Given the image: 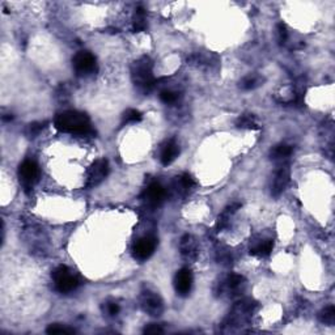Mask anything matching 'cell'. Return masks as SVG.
Wrapping results in <instances>:
<instances>
[{"label":"cell","instance_id":"obj_1","mask_svg":"<svg viewBox=\"0 0 335 335\" xmlns=\"http://www.w3.org/2000/svg\"><path fill=\"white\" fill-rule=\"evenodd\" d=\"M54 126L61 133L75 134V135H88L93 133L91 119L85 113L76 110H67L55 117Z\"/></svg>","mask_w":335,"mask_h":335},{"label":"cell","instance_id":"obj_2","mask_svg":"<svg viewBox=\"0 0 335 335\" xmlns=\"http://www.w3.org/2000/svg\"><path fill=\"white\" fill-rule=\"evenodd\" d=\"M131 79L134 85L143 93H148L155 88L156 80L153 77L152 62L148 57H141L133 63Z\"/></svg>","mask_w":335,"mask_h":335},{"label":"cell","instance_id":"obj_3","mask_svg":"<svg viewBox=\"0 0 335 335\" xmlns=\"http://www.w3.org/2000/svg\"><path fill=\"white\" fill-rule=\"evenodd\" d=\"M55 290L61 293H69L79 287V279L67 266H58L51 274Z\"/></svg>","mask_w":335,"mask_h":335},{"label":"cell","instance_id":"obj_4","mask_svg":"<svg viewBox=\"0 0 335 335\" xmlns=\"http://www.w3.org/2000/svg\"><path fill=\"white\" fill-rule=\"evenodd\" d=\"M140 308L143 309V312L152 317L161 316V313L164 312V301L160 297V295L153 291L145 290L141 292L140 299Z\"/></svg>","mask_w":335,"mask_h":335},{"label":"cell","instance_id":"obj_5","mask_svg":"<svg viewBox=\"0 0 335 335\" xmlns=\"http://www.w3.org/2000/svg\"><path fill=\"white\" fill-rule=\"evenodd\" d=\"M72 67L79 76L91 75V73L95 72L96 67H97L95 55L87 50H81V51L75 54V57L72 58Z\"/></svg>","mask_w":335,"mask_h":335},{"label":"cell","instance_id":"obj_6","mask_svg":"<svg viewBox=\"0 0 335 335\" xmlns=\"http://www.w3.org/2000/svg\"><path fill=\"white\" fill-rule=\"evenodd\" d=\"M109 174V161L106 159H99L96 160L92 167L89 168L87 175V187H96L99 186L100 183L102 182L103 179L106 178Z\"/></svg>","mask_w":335,"mask_h":335},{"label":"cell","instance_id":"obj_7","mask_svg":"<svg viewBox=\"0 0 335 335\" xmlns=\"http://www.w3.org/2000/svg\"><path fill=\"white\" fill-rule=\"evenodd\" d=\"M157 246V238L155 236H144L134 244L133 255L137 261H147L155 253Z\"/></svg>","mask_w":335,"mask_h":335},{"label":"cell","instance_id":"obj_8","mask_svg":"<svg viewBox=\"0 0 335 335\" xmlns=\"http://www.w3.org/2000/svg\"><path fill=\"white\" fill-rule=\"evenodd\" d=\"M19 178L25 187H32L38 182L39 167L37 163L33 160L23 161L19 167Z\"/></svg>","mask_w":335,"mask_h":335},{"label":"cell","instance_id":"obj_9","mask_svg":"<svg viewBox=\"0 0 335 335\" xmlns=\"http://www.w3.org/2000/svg\"><path fill=\"white\" fill-rule=\"evenodd\" d=\"M165 198H167V190L159 182H152L151 185H148L144 194H143V199L145 201V203L152 207L160 206L161 203L165 201Z\"/></svg>","mask_w":335,"mask_h":335},{"label":"cell","instance_id":"obj_10","mask_svg":"<svg viewBox=\"0 0 335 335\" xmlns=\"http://www.w3.org/2000/svg\"><path fill=\"white\" fill-rule=\"evenodd\" d=\"M291 177V170L288 165H283L276 170L274 175V179H272V185H271V194L272 197H279L282 195L286 190L287 185L290 182Z\"/></svg>","mask_w":335,"mask_h":335},{"label":"cell","instance_id":"obj_11","mask_svg":"<svg viewBox=\"0 0 335 335\" xmlns=\"http://www.w3.org/2000/svg\"><path fill=\"white\" fill-rule=\"evenodd\" d=\"M174 288L179 296H187L190 293L193 288V274L187 267H183L175 274Z\"/></svg>","mask_w":335,"mask_h":335},{"label":"cell","instance_id":"obj_12","mask_svg":"<svg viewBox=\"0 0 335 335\" xmlns=\"http://www.w3.org/2000/svg\"><path fill=\"white\" fill-rule=\"evenodd\" d=\"M179 155V145L178 143L174 140V139H170L168 140L163 148H161V153H160V161L161 164L164 167H168L170 165L173 161H175V159L178 157Z\"/></svg>","mask_w":335,"mask_h":335},{"label":"cell","instance_id":"obj_13","mask_svg":"<svg viewBox=\"0 0 335 335\" xmlns=\"http://www.w3.org/2000/svg\"><path fill=\"white\" fill-rule=\"evenodd\" d=\"M179 250H181V254L186 259H189V261L197 259V257H198V245H197V241L194 240V237L190 236V234H185L181 238V242H179Z\"/></svg>","mask_w":335,"mask_h":335},{"label":"cell","instance_id":"obj_14","mask_svg":"<svg viewBox=\"0 0 335 335\" xmlns=\"http://www.w3.org/2000/svg\"><path fill=\"white\" fill-rule=\"evenodd\" d=\"M240 207H241L240 203H233V204H231V206L225 208L224 212L221 213L220 216H219V219H217L216 227L219 231H223V229H225L228 227L229 221H231V217L236 213V211L240 208Z\"/></svg>","mask_w":335,"mask_h":335},{"label":"cell","instance_id":"obj_15","mask_svg":"<svg viewBox=\"0 0 335 335\" xmlns=\"http://www.w3.org/2000/svg\"><path fill=\"white\" fill-rule=\"evenodd\" d=\"M272 249H274V241L263 240L250 249V254L255 257H267L271 254Z\"/></svg>","mask_w":335,"mask_h":335},{"label":"cell","instance_id":"obj_16","mask_svg":"<svg viewBox=\"0 0 335 335\" xmlns=\"http://www.w3.org/2000/svg\"><path fill=\"white\" fill-rule=\"evenodd\" d=\"M292 152H293V148L291 147V145L278 144V145H275L274 148L271 149L270 156L272 160L283 161V160H286V159H288V157L292 155Z\"/></svg>","mask_w":335,"mask_h":335},{"label":"cell","instance_id":"obj_17","mask_svg":"<svg viewBox=\"0 0 335 335\" xmlns=\"http://www.w3.org/2000/svg\"><path fill=\"white\" fill-rule=\"evenodd\" d=\"M133 28L135 33H140L147 29V20H145V9L143 7H139L135 12L133 19Z\"/></svg>","mask_w":335,"mask_h":335},{"label":"cell","instance_id":"obj_18","mask_svg":"<svg viewBox=\"0 0 335 335\" xmlns=\"http://www.w3.org/2000/svg\"><path fill=\"white\" fill-rule=\"evenodd\" d=\"M224 283L225 287H227V290L232 291V292H236V291L240 290L241 287L245 284V278L242 275L231 274Z\"/></svg>","mask_w":335,"mask_h":335},{"label":"cell","instance_id":"obj_19","mask_svg":"<svg viewBox=\"0 0 335 335\" xmlns=\"http://www.w3.org/2000/svg\"><path fill=\"white\" fill-rule=\"evenodd\" d=\"M318 320L324 325L328 326H333L335 322V308L333 305H329L326 308H324L318 313Z\"/></svg>","mask_w":335,"mask_h":335},{"label":"cell","instance_id":"obj_20","mask_svg":"<svg viewBox=\"0 0 335 335\" xmlns=\"http://www.w3.org/2000/svg\"><path fill=\"white\" fill-rule=\"evenodd\" d=\"M236 126L238 127V129H249V130L259 129L258 123H257V119H255V117L253 114L241 115L240 118L237 119Z\"/></svg>","mask_w":335,"mask_h":335},{"label":"cell","instance_id":"obj_21","mask_svg":"<svg viewBox=\"0 0 335 335\" xmlns=\"http://www.w3.org/2000/svg\"><path fill=\"white\" fill-rule=\"evenodd\" d=\"M262 77H259L258 75H249V76H245L240 83V87L244 89V91H253L257 87H259L262 84Z\"/></svg>","mask_w":335,"mask_h":335},{"label":"cell","instance_id":"obj_22","mask_svg":"<svg viewBox=\"0 0 335 335\" xmlns=\"http://www.w3.org/2000/svg\"><path fill=\"white\" fill-rule=\"evenodd\" d=\"M141 118H143V115H141L140 111L136 110V109H127L122 115L123 123L140 122Z\"/></svg>","mask_w":335,"mask_h":335},{"label":"cell","instance_id":"obj_23","mask_svg":"<svg viewBox=\"0 0 335 335\" xmlns=\"http://www.w3.org/2000/svg\"><path fill=\"white\" fill-rule=\"evenodd\" d=\"M46 333L47 334H73L75 330L73 329H69L67 326H63L61 324H51L49 328L46 329Z\"/></svg>","mask_w":335,"mask_h":335},{"label":"cell","instance_id":"obj_24","mask_svg":"<svg viewBox=\"0 0 335 335\" xmlns=\"http://www.w3.org/2000/svg\"><path fill=\"white\" fill-rule=\"evenodd\" d=\"M179 95L174 91H169V89H165V91L160 92V100L167 105H171V103H175L178 101Z\"/></svg>","mask_w":335,"mask_h":335},{"label":"cell","instance_id":"obj_25","mask_svg":"<svg viewBox=\"0 0 335 335\" xmlns=\"http://www.w3.org/2000/svg\"><path fill=\"white\" fill-rule=\"evenodd\" d=\"M178 181H179V186L182 187L183 190H189V189H191V187L195 185L194 178H193L191 174H189V173H183V174L179 177Z\"/></svg>","mask_w":335,"mask_h":335},{"label":"cell","instance_id":"obj_26","mask_svg":"<svg viewBox=\"0 0 335 335\" xmlns=\"http://www.w3.org/2000/svg\"><path fill=\"white\" fill-rule=\"evenodd\" d=\"M276 32H278V41L279 43L282 45L287 41V37H288V33H287V28L284 24H278L276 27Z\"/></svg>","mask_w":335,"mask_h":335},{"label":"cell","instance_id":"obj_27","mask_svg":"<svg viewBox=\"0 0 335 335\" xmlns=\"http://www.w3.org/2000/svg\"><path fill=\"white\" fill-rule=\"evenodd\" d=\"M143 332H144V334L156 335V334H163V333H164V330H163V328H161L160 325L151 324V325H148V326H145Z\"/></svg>","mask_w":335,"mask_h":335},{"label":"cell","instance_id":"obj_28","mask_svg":"<svg viewBox=\"0 0 335 335\" xmlns=\"http://www.w3.org/2000/svg\"><path fill=\"white\" fill-rule=\"evenodd\" d=\"M119 309L121 308L117 302H106V305H105V312L111 317L117 316L119 313Z\"/></svg>","mask_w":335,"mask_h":335},{"label":"cell","instance_id":"obj_29","mask_svg":"<svg viewBox=\"0 0 335 335\" xmlns=\"http://www.w3.org/2000/svg\"><path fill=\"white\" fill-rule=\"evenodd\" d=\"M43 127H45V123H32L31 127H29V133H31V135H38L39 133H41L42 130H43Z\"/></svg>","mask_w":335,"mask_h":335}]
</instances>
